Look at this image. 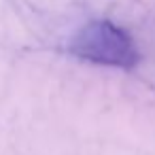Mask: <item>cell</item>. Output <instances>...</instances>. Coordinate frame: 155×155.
<instances>
[{"mask_svg": "<svg viewBox=\"0 0 155 155\" xmlns=\"http://www.w3.org/2000/svg\"><path fill=\"white\" fill-rule=\"evenodd\" d=\"M68 51L83 62L123 70L134 68L140 60L127 30L106 19H96L79 28L68 43Z\"/></svg>", "mask_w": 155, "mask_h": 155, "instance_id": "obj_1", "label": "cell"}]
</instances>
